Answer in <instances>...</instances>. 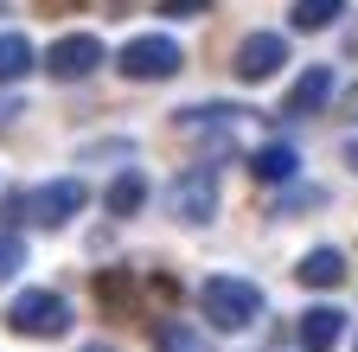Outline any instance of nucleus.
Wrapping results in <instances>:
<instances>
[{"instance_id": "f257e3e1", "label": "nucleus", "mask_w": 358, "mask_h": 352, "mask_svg": "<svg viewBox=\"0 0 358 352\" xmlns=\"http://www.w3.org/2000/svg\"><path fill=\"white\" fill-rule=\"evenodd\" d=\"M199 314L211 333H243L262 321V288L243 276H205L199 282Z\"/></svg>"}, {"instance_id": "f03ea898", "label": "nucleus", "mask_w": 358, "mask_h": 352, "mask_svg": "<svg viewBox=\"0 0 358 352\" xmlns=\"http://www.w3.org/2000/svg\"><path fill=\"white\" fill-rule=\"evenodd\" d=\"M7 327H13L20 339H64V333H71V301L52 295V288H26V295H13V307H7Z\"/></svg>"}, {"instance_id": "7ed1b4c3", "label": "nucleus", "mask_w": 358, "mask_h": 352, "mask_svg": "<svg viewBox=\"0 0 358 352\" xmlns=\"http://www.w3.org/2000/svg\"><path fill=\"white\" fill-rule=\"evenodd\" d=\"M115 71H122L128 83H166V77H179V71H186V52H179L173 38L141 32V38H128V45H122Z\"/></svg>"}, {"instance_id": "20e7f679", "label": "nucleus", "mask_w": 358, "mask_h": 352, "mask_svg": "<svg viewBox=\"0 0 358 352\" xmlns=\"http://www.w3.org/2000/svg\"><path fill=\"white\" fill-rule=\"evenodd\" d=\"M166 211L179 218V225H211V218H217V180H211L205 167L179 173L173 192H166Z\"/></svg>"}, {"instance_id": "39448f33", "label": "nucleus", "mask_w": 358, "mask_h": 352, "mask_svg": "<svg viewBox=\"0 0 358 352\" xmlns=\"http://www.w3.org/2000/svg\"><path fill=\"white\" fill-rule=\"evenodd\" d=\"M96 64H103V38H90V32H64L58 45L45 52V71H52L58 83H83Z\"/></svg>"}, {"instance_id": "423d86ee", "label": "nucleus", "mask_w": 358, "mask_h": 352, "mask_svg": "<svg viewBox=\"0 0 358 352\" xmlns=\"http://www.w3.org/2000/svg\"><path fill=\"white\" fill-rule=\"evenodd\" d=\"M26 211H32V225H45V231L71 225V218L83 211V180H45L38 192H26Z\"/></svg>"}, {"instance_id": "0eeeda50", "label": "nucleus", "mask_w": 358, "mask_h": 352, "mask_svg": "<svg viewBox=\"0 0 358 352\" xmlns=\"http://www.w3.org/2000/svg\"><path fill=\"white\" fill-rule=\"evenodd\" d=\"M282 64H288V38L282 32H250L243 45H237V77L243 83H268Z\"/></svg>"}, {"instance_id": "6e6552de", "label": "nucleus", "mask_w": 358, "mask_h": 352, "mask_svg": "<svg viewBox=\"0 0 358 352\" xmlns=\"http://www.w3.org/2000/svg\"><path fill=\"white\" fill-rule=\"evenodd\" d=\"M327 97H333V71H327V64H313V71H301V77H294V90H288V103H282V109H288V115H320V109H327Z\"/></svg>"}, {"instance_id": "1a4fd4ad", "label": "nucleus", "mask_w": 358, "mask_h": 352, "mask_svg": "<svg viewBox=\"0 0 358 352\" xmlns=\"http://www.w3.org/2000/svg\"><path fill=\"white\" fill-rule=\"evenodd\" d=\"M339 339H345V314H339V307L320 301V307H307V314H301V346L307 352H333Z\"/></svg>"}, {"instance_id": "9d476101", "label": "nucleus", "mask_w": 358, "mask_h": 352, "mask_svg": "<svg viewBox=\"0 0 358 352\" xmlns=\"http://www.w3.org/2000/svg\"><path fill=\"white\" fill-rule=\"evenodd\" d=\"M294 276H301L307 288H339V282H345V256H339V250H307Z\"/></svg>"}, {"instance_id": "9b49d317", "label": "nucleus", "mask_w": 358, "mask_h": 352, "mask_svg": "<svg viewBox=\"0 0 358 352\" xmlns=\"http://www.w3.org/2000/svg\"><path fill=\"white\" fill-rule=\"evenodd\" d=\"M32 64H38L32 38H26V32H0V83H20Z\"/></svg>"}, {"instance_id": "f8f14e48", "label": "nucleus", "mask_w": 358, "mask_h": 352, "mask_svg": "<svg viewBox=\"0 0 358 352\" xmlns=\"http://www.w3.org/2000/svg\"><path fill=\"white\" fill-rule=\"evenodd\" d=\"M250 173H256V180H268V186H282V180H294V148H282V141H268V148H256V154H250Z\"/></svg>"}, {"instance_id": "ddd939ff", "label": "nucleus", "mask_w": 358, "mask_h": 352, "mask_svg": "<svg viewBox=\"0 0 358 352\" xmlns=\"http://www.w3.org/2000/svg\"><path fill=\"white\" fill-rule=\"evenodd\" d=\"M115 218H134V211H141L148 205V180H141V173H122V180L109 186V199H103Z\"/></svg>"}, {"instance_id": "4468645a", "label": "nucleus", "mask_w": 358, "mask_h": 352, "mask_svg": "<svg viewBox=\"0 0 358 352\" xmlns=\"http://www.w3.org/2000/svg\"><path fill=\"white\" fill-rule=\"evenodd\" d=\"M345 0H294V32H327Z\"/></svg>"}, {"instance_id": "2eb2a0df", "label": "nucleus", "mask_w": 358, "mask_h": 352, "mask_svg": "<svg viewBox=\"0 0 358 352\" xmlns=\"http://www.w3.org/2000/svg\"><path fill=\"white\" fill-rule=\"evenodd\" d=\"M154 346H160V352H199V333L179 327V321H160V327H154Z\"/></svg>"}, {"instance_id": "dca6fc26", "label": "nucleus", "mask_w": 358, "mask_h": 352, "mask_svg": "<svg viewBox=\"0 0 358 352\" xmlns=\"http://www.w3.org/2000/svg\"><path fill=\"white\" fill-rule=\"evenodd\" d=\"M20 262H26V244H20L13 231H0V282H7V276H20Z\"/></svg>"}, {"instance_id": "f3484780", "label": "nucleus", "mask_w": 358, "mask_h": 352, "mask_svg": "<svg viewBox=\"0 0 358 352\" xmlns=\"http://www.w3.org/2000/svg\"><path fill=\"white\" fill-rule=\"evenodd\" d=\"M205 7H211V0H160L166 20H192V13H205Z\"/></svg>"}, {"instance_id": "a211bd4d", "label": "nucleus", "mask_w": 358, "mask_h": 352, "mask_svg": "<svg viewBox=\"0 0 358 352\" xmlns=\"http://www.w3.org/2000/svg\"><path fill=\"white\" fill-rule=\"evenodd\" d=\"M13 115H20V103H13V97H0V128H7Z\"/></svg>"}, {"instance_id": "6ab92c4d", "label": "nucleus", "mask_w": 358, "mask_h": 352, "mask_svg": "<svg viewBox=\"0 0 358 352\" xmlns=\"http://www.w3.org/2000/svg\"><path fill=\"white\" fill-rule=\"evenodd\" d=\"M345 167H352V173H358V135H352V141H345Z\"/></svg>"}, {"instance_id": "aec40b11", "label": "nucleus", "mask_w": 358, "mask_h": 352, "mask_svg": "<svg viewBox=\"0 0 358 352\" xmlns=\"http://www.w3.org/2000/svg\"><path fill=\"white\" fill-rule=\"evenodd\" d=\"M83 352H115V346H103V339H96V346H83Z\"/></svg>"}, {"instance_id": "412c9836", "label": "nucleus", "mask_w": 358, "mask_h": 352, "mask_svg": "<svg viewBox=\"0 0 358 352\" xmlns=\"http://www.w3.org/2000/svg\"><path fill=\"white\" fill-rule=\"evenodd\" d=\"M352 352H358V346H352Z\"/></svg>"}]
</instances>
